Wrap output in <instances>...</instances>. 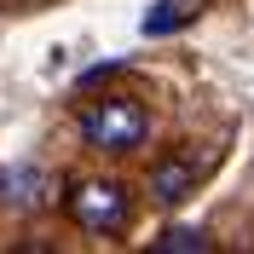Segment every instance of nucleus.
<instances>
[{
  "label": "nucleus",
  "mask_w": 254,
  "mask_h": 254,
  "mask_svg": "<svg viewBox=\"0 0 254 254\" xmlns=\"http://www.w3.org/2000/svg\"><path fill=\"white\" fill-rule=\"evenodd\" d=\"M81 139L93 144V150H104V156H133L144 139H150V110H144L139 98L127 93H104V98H87L75 116Z\"/></svg>",
  "instance_id": "nucleus-1"
},
{
  "label": "nucleus",
  "mask_w": 254,
  "mask_h": 254,
  "mask_svg": "<svg viewBox=\"0 0 254 254\" xmlns=\"http://www.w3.org/2000/svg\"><path fill=\"white\" fill-rule=\"evenodd\" d=\"M64 208L93 237H122L127 225H133V190L122 179H75L69 196H64Z\"/></svg>",
  "instance_id": "nucleus-2"
},
{
  "label": "nucleus",
  "mask_w": 254,
  "mask_h": 254,
  "mask_svg": "<svg viewBox=\"0 0 254 254\" xmlns=\"http://www.w3.org/2000/svg\"><path fill=\"white\" fill-rule=\"evenodd\" d=\"M190 190H196V156H162L156 168H150V196H156L162 208L185 202Z\"/></svg>",
  "instance_id": "nucleus-3"
},
{
  "label": "nucleus",
  "mask_w": 254,
  "mask_h": 254,
  "mask_svg": "<svg viewBox=\"0 0 254 254\" xmlns=\"http://www.w3.org/2000/svg\"><path fill=\"white\" fill-rule=\"evenodd\" d=\"M156 249H162V254H202L208 237H202V231H190V225H174L168 237H156Z\"/></svg>",
  "instance_id": "nucleus-4"
},
{
  "label": "nucleus",
  "mask_w": 254,
  "mask_h": 254,
  "mask_svg": "<svg viewBox=\"0 0 254 254\" xmlns=\"http://www.w3.org/2000/svg\"><path fill=\"white\" fill-rule=\"evenodd\" d=\"M185 23V0H156V12L144 17V35H168Z\"/></svg>",
  "instance_id": "nucleus-5"
},
{
  "label": "nucleus",
  "mask_w": 254,
  "mask_h": 254,
  "mask_svg": "<svg viewBox=\"0 0 254 254\" xmlns=\"http://www.w3.org/2000/svg\"><path fill=\"white\" fill-rule=\"evenodd\" d=\"M0 185H6V179H0Z\"/></svg>",
  "instance_id": "nucleus-6"
}]
</instances>
